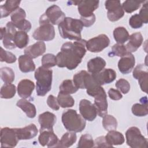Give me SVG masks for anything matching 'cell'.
<instances>
[{"mask_svg":"<svg viewBox=\"0 0 148 148\" xmlns=\"http://www.w3.org/2000/svg\"><path fill=\"white\" fill-rule=\"evenodd\" d=\"M78 90L79 88L75 85L73 80L70 79L64 80L59 87V92L67 94H74Z\"/></svg>","mask_w":148,"mask_h":148,"instance_id":"34","label":"cell"},{"mask_svg":"<svg viewBox=\"0 0 148 148\" xmlns=\"http://www.w3.org/2000/svg\"><path fill=\"white\" fill-rule=\"evenodd\" d=\"M140 103H135L132 105L131 110L134 116L138 117L145 116L148 114L147 97H142L140 99Z\"/></svg>","mask_w":148,"mask_h":148,"instance_id":"28","label":"cell"},{"mask_svg":"<svg viewBox=\"0 0 148 148\" xmlns=\"http://www.w3.org/2000/svg\"><path fill=\"white\" fill-rule=\"evenodd\" d=\"M65 18V13L61 8L56 5L49 7L45 13L39 18V24L49 23L52 25H59Z\"/></svg>","mask_w":148,"mask_h":148,"instance_id":"6","label":"cell"},{"mask_svg":"<svg viewBox=\"0 0 148 148\" xmlns=\"http://www.w3.org/2000/svg\"><path fill=\"white\" fill-rule=\"evenodd\" d=\"M146 1H132L127 0L124 1L122 4V8L125 12L128 13H132L138 9L142 3H144Z\"/></svg>","mask_w":148,"mask_h":148,"instance_id":"36","label":"cell"},{"mask_svg":"<svg viewBox=\"0 0 148 148\" xmlns=\"http://www.w3.org/2000/svg\"><path fill=\"white\" fill-rule=\"evenodd\" d=\"M135 64V59L131 53H128L122 57L118 62V68L119 71L123 74L130 73Z\"/></svg>","mask_w":148,"mask_h":148,"instance_id":"16","label":"cell"},{"mask_svg":"<svg viewBox=\"0 0 148 148\" xmlns=\"http://www.w3.org/2000/svg\"><path fill=\"white\" fill-rule=\"evenodd\" d=\"M38 140L42 146H47L49 147H56L59 140L57 136L53 131L44 130L40 132Z\"/></svg>","mask_w":148,"mask_h":148,"instance_id":"17","label":"cell"},{"mask_svg":"<svg viewBox=\"0 0 148 148\" xmlns=\"http://www.w3.org/2000/svg\"><path fill=\"white\" fill-rule=\"evenodd\" d=\"M106 66V62L103 58L97 57L92 58L87 62V67L88 72L91 74H95L102 71Z\"/></svg>","mask_w":148,"mask_h":148,"instance_id":"25","label":"cell"},{"mask_svg":"<svg viewBox=\"0 0 148 148\" xmlns=\"http://www.w3.org/2000/svg\"><path fill=\"white\" fill-rule=\"evenodd\" d=\"M108 93L109 98L112 100L118 101L123 98V95L121 92L119 90L114 88H110Z\"/></svg>","mask_w":148,"mask_h":148,"instance_id":"51","label":"cell"},{"mask_svg":"<svg viewBox=\"0 0 148 148\" xmlns=\"http://www.w3.org/2000/svg\"><path fill=\"white\" fill-rule=\"evenodd\" d=\"M16 91L15 85L12 83L5 84L1 88V98L2 99L12 98L15 95Z\"/></svg>","mask_w":148,"mask_h":148,"instance_id":"35","label":"cell"},{"mask_svg":"<svg viewBox=\"0 0 148 148\" xmlns=\"http://www.w3.org/2000/svg\"><path fill=\"white\" fill-rule=\"evenodd\" d=\"M76 139L77 136L75 132H65L58 141L56 147H69L76 142Z\"/></svg>","mask_w":148,"mask_h":148,"instance_id":"30","label":"cell"},{"mask_svg":"<svg viewBox=\"0 0 148 148\" xmlns=\"http://www.w3.org/2000/svg\"><path fill=\"white\" fill-rule=\"evenodd\" d=\"M110 39L105 34H100L95 36L86 42V49L92 53H99L108 47Z\"/></svg>","mask_w":148,"mask_h":148,"instance_id":"8","label":"cell"},{"mask_svg":"<svg viewBox=\"0 0 148 148\" xmlns=\"http://www.w3.org/2000/svg\"><path fill=\"white\" fill-rule=\"evenodd\" d=\"M32 37L34 39L39 41L51 40L55 37L54 28L49 23L40 24V26L34 31Z\"/></svg>","mask_w":148,"mask_h":148,"instance_id":"11","label":"cell"},{"mask_svg":"<svg viewBox=\"0 0 148 148\" xmlns=\"http://www.w3.org/2000/svg\"><path fill=\"white\" fill-rule=\"evenodd\" d=\"M14 43L16 47L23 49L26 47L29 43L28 35L24 31H17L14 37Z\"/></svg>","mask_w":148,"mask_h":148,"instance_id":"32","label":"cell"},{"mask_svg":"<svg viewBox=\"0 0 148 148\" xmlns=\"http://www.w3.org/2000/svg\"><path fill=\"white\" fill-rule=\"evenodd\" d=\"M97 83L101 86L109 84L113 82L116 78V73L113 69H103L98 73L92 74Z\"/></svg>","mask_w":148,"mask_h":148,"instance_id":"18","label":"cell"},{"mask_svg":"<svg viewBox=\"0 0 148 148\" xmlns=\"http://www.w3.org/2000/svg\"><path fill=\"white\" fill-rule=\"evenodd\" d=\"M5 33H6V27H1V40H2Z\"/></svg>","mask_w":148,"mask_h":148,"instance_id":"53","label":"cell"},{"mask_svg":"<svg viewBox=\"0 0 148 148\" xmlns=\"http://www.w3.org/2000/svg\"><path fill=\"white\" fill-rule=\"evenodd\" d=\"M1 78L5 84L12 83L15 77L14 72L9 67H3L0 69Z\"/></svg>","mask_w":148,"mask_h":148,"instance_id":"38","label":"cell"},{"mask_svg":"<svg viewBox=\"0 0 148 148\" xmlns=\"http://www.w3.org/2000/svg\"><path fill=\"white\" fill-rule=\"evenodd\" d=\"M86 40L80 39L64 43L56 56L57 65L59 68L66 67L69 70L75 69L86 54Z\"/></svg>","mask_w":148,"mask_h":148,"instance_id":"1","label":"cell"},{"mask_svg":"<svg viewBox=\"0 0 148 148\" xmlns=\"http://www.w3.org/2000/svg\"><path fill=\"white\" fill-rule=\"evenodd\" d=\"M0 137L1 147H14L19 141L16 128H2Z\"/></svg>","mask_w":148,"mask_h":148,"instance_id":"9","label":"cell"},{"mask_svg":"<svg viewBox=\"0 0 148 148\" xmlns=\"http://www.w3.org/2000/svg\"><path fill=\"white\" fill-rule=\"evenodd\" d=\"M17 31L16 27L11 21L7 23L6 25V33L2 39L4 47L7 49H13L16 47L14 43V37Z\"/></svg>","mask_w":148,"mask_h":148,"instance_id":"19","label":"cell"},{"mask_svg":"<svg viewBox=\"0 0 148 148\" xmlns=\"http://www.w3.org/2000/svg\"><path fill=\"white\" fill-rule=\"evenodd\" d=\"M35 88V84L31 80L24 79L21 80L17 85L18 95L22 98H29Z\"/></svg>","mask_w":148,"mask_h":148,"instance_id":"21","label":"cell"},{"mask_svg":"<svg viewBox=\"0 0 148 148\" xmlns=\"http://www.w3.org/2000/svg\"><path fill=\"white\" fill-rule=\"evenodd\" d=\"M143 23L140 17L139 14L132 15L129 20V25L134 29L140 28L143 26Z\"/></svg>","mask_w":148,"mask_h":148,"instance_id":"46","label":"cell"},{"mask_svg":"<svg viewBox=\"0 0 148 148\" xmlns=\"http://www.w3.org/2000/svg\"><path fill=\"white\" fill-rule=\"evenodd\" d=\"M115 86L124 94H127L130 90V84L129 82L127 80L123 78L119 79L115 83Z\"/></svg>","mask_w":148,"mask_h":148,"instance_id":"45","label":"cell"},{"mask_svg":"<svg viewBox=\"0 0 148 148\" xmlns=\"http://www.w3.org/2000/svg\"><path fill=\"white\" fill-rule=\"evenodd\" d=\"M26 13L24 9L21 8H18L14 12H13L10 15L11 22L15 24L25 19Z\"/></svg>","mask_w":148,"mask_h":148,"instance_id":"43","label":"cell"},{"mask_svg":"<svg viewBox=\"0 0 148 148\" xmlns=\"http://www.w3.org/2000/svg\"><path fill=\"white\" fill-rule=\"evenodd\" d=\"M129 41L125 47L127 51L132 53L136 51L142 44L143 38L140 32H135L131 34L128 39Z\"/></svg>","mask_w":148,"mask_h":148,"instance_id":"24","label":"cell"},{"mask_svg":"<svg viewBox=\"0 0 148 148\" xmlns=\"http://www.w3.org/2000/svg\"><path fill=\"white\" fill-rule=\"evenodd\" d=\"M94 98V105L96 108L97 114L99 117H103L108 114L107 96L104 89L102 88L100 91Z\"/></svg>","mask_w":148,"mask_h":148,"instance_id":"14","label":"cell"},{"mask_svg":"<svg viewBox=\"0 0 148 148\" xmlns=\"http://www.w3.org/2000/svg\"><path fill=\"white\" fill-rule=\"evenodd\" d=\"M79 148H89L94 147V141L91 135L85 134L82 135L79 139L77 144Z\"/></svg>","mask_w":148,"mask_h":148,"instance_id":"41","label":"cell"},{"mask_svg":"<svg viewBox=\"0 0 148 148\" xmlns=\"http://www.w3.org/2000/svg\"><path fill=\"white\" fill-rule=\"evenodd\" d=\"M88 73L86 71L82 70L74 75L73 77V82L77 88L80 89H85L84 80Z\"/></svg>","mask_w":148,"mask_h":148,"instance_id":"40","label":"cell"},{"mask_svg":"<svg viewBox=\"0 0 148 148\" xmlns=\"http://www.w3.org/2000/svg\"><path fill=\"white\" fill-rule=\"evenodd\" d=\"M94 147H112L108 143L105 136H101L97 138L94 141Z\"/></svg>","mask_w":148,"mask_h":148,"instance_id":"50","label":"cell"},{"mask_svg":"<svg viewBox=\"0 0 148 148\" xmlns=\"http://www.w3.org/2000/svg\"><path fill=\"white\" fill-rule=\"evenodd\" d=\"M105 6L108 10L107 17L112 22L118 21L124 15V11L120 1H106L105 2Z\"/></svg>","mask_w":148,"mask_h":148,"instance_id":"10","label":"cell"},{"mask_svg":"<svg viewBox=\"0 0 148 148\" xmlns=\"http://www.w3.org/2000/svg\"><path fill=\"white\" fill-rule=\"evenodd\" d=\"M41 63L43 68L49 69L50 68L53 67L55 65H57V60L56 56L51 53H47L45 54L42 59Z\"/></svg>","mask_w":148,"mask_h":148,"instance_id":"42","label":"cell"},{"mask_svg":"<svg viewBox=\"0 0 148 148\" xmlns=\"http://www.w3.org/2000/svg\"><path fill=\"white\" fill-rule=\"evenodd\" d=\"M80 21H82L84 27H89L94 24L95 21V16L94 14L91 17L88 18H82L80 17Z\"/></svg>","mask_w":148,"mask_h":148,"instance_id":"52","label":"cell"},{"mask_svg":"<svg viewBox=\"0 0 148 148\" xmlns=\"http://www.w3.org/2000/svg\"><path fill=\"white\" fill-rule=\"evenodd\" d=\"M68 3L77 6L78 12L81 16L80 17L88 18L94 14L93 12L98 8L99 1L95 0H83L69 1Z\"/></svg>","mask_w":148,"mask_h":148,"instance_id":"7","label":"cell"},{"mask_svg":"<svg viewBox=\"0 0 148 148\" xmlns=\"http://www.w3.org/2000/svg\"><path fill=\"white\" fill-rule=\"evenodd\" d=\"M62 123L66 130L72 132H80L86 127L85 119L74 109L65 110L61 117Z\"/></svg>","mask_w":148,"mask_h":148,"instance_id":"3","label":"cell"},{"mask_svg":"<svg viewBox=\"0 0 148 148\" xmlns=\"http://www.w3.org/2000/svg\"><path fill=\"white\" fill-rule=\"evenodd\" d=\"M21 1L16 0H8L6 1L3 5H1V17L3 18L8 17L9 14H12L16 10L19 8Z\"/></svg>","mask_w":148,"mask_h":148,"instance_id":"27","label":"cell"},{"mask_svg":"<svg viewBox=\"0 0 148 148\" xmlns=\"http://www.w3.org/2000/svg\"><path fill=\"white\" fill-rule=\"evenodd\" d=\"M148 2L146 1L145 3H144L140 10L139 16L141 18L143 23L144 24H147L148 23Z\"/></svg>","mask_w":148,"mask_h":148,"instance_id":"48","label":"cell"},{"mask_svg":"<svg viewBox=\"0 0 148 148\" xmlns=\"http://www.w3.org/2000/svg\"><path fill=\"white\" fill-rule=\"evenodd\" d=\"M17 137L20 140H29L35 137L38 132L34 124H30L23 128H16Z\"/></svg>","mask_w":148,"mask_h":148,"instance_id":"20","label":"cell"},{"mask_svg":"<svg viewBox=\"0 0 148 148\" xmlns=\"http://www.w3.org/2000/svg\"><path fill=\"white\" fill-rule=\"evenodd\" d=\"M60 35L63 39L79 40L82 39L81 32L83 25L80 20L65 17L58 25Z\"/></svg>","mask_w":148,"mask_h":148,"instance_id":"2","label":"cell"},{"mask_svg":"<svg viewBox=\"0 0 148 148\" xmlns=\"http://www.w3.org/2000/svg\"><path fill=\"white\" fill-rule=\"evenodd\" d=\"M18 66L20 70L23 73H28L35 70V65L31 58L27 54L21 55L18 57Z\"/></svg>","mask_w":148,"mask_h":148,"instance_id":"23","label":"cell"},{"mask_svg":"<svg viewBox=\"0 0 148 148\" xmlns=\"http://www.w3.org/2000/svg\"><path fill=\"white\" fill-rule=\"evenodd\" d=\"M128 53L126 47L123 44L116 43L112 47V50L108 53L109 57L117 56L122 57Z\"/></svg>","mask_w":148,"mask_h":148,"instance_id":"39","label":"cell"},{"mask_svg":"<svg viewBox=\"0 0 148 148\" xmlns=\"http://www.w3.org/2000/svg\"><path fill=\"white\" fill-rule=\"evenodd\" d=\"M126 142L132 148H146L147 139L142 135L140 130L136 127H130L125 132Z\"/></svg>","mask_w":148,"mask_h":148,"instance_id":"5","label":"cell"},{"mask_svg":"<svg viewBox=\"0 0 148 148\" xmlns=\"http://www.w3.org/2000/svg\"><path fill=\"white\" fill-rule=\"evenodd\" d=\"M46 51V45L43 41L36 42L24 50V54L31 58H36L42 56Z\"/></svg>","mask_w":148,"mask_h":148,"instance_id":"22","label":"cell"},{"mask_svg":"<svg viewBox=\"0 0 148 148\" xmlns=\"http://www.w3.org/2000/svg\"><path fill=\"white\" fill-rule=\"evenodd\" d=\"M79 112L85 120L89 121L94 120L98 114L94 105L86 99L80 100L79 103Z\"/></svg>","mask_w":148,"mask_h":148,"instance_id":"13","label":"cell"},{"mask_svg":"<svg viewBox=\"0 0 148 148\" xmlns=\"http://www.w3.org/2000/svg\"><path fill=\"white\" fill-rule=\"evenodd\" d=\"M105 139L108 144L112 147L115 145H121L124 142V137L123 135L117 131H109L105 136Z\"/></svg>","mask_w":148,"mask_h":148,"instance_id":"29","label":"cell"},{"mask_svg":"<svg viewBox=\"0 0 148 148\" xmlns=\"http://www.w3.org/2000/svg\"><path fill=\"white\" fill-rule=\"evenodd\" d=\"M17 58L16 56L10 51L5 50L1 47V61L5 62L8 64H12L16 62Z\"/></svg>","mask_w":148,"mask_h":148,"instance_id":"44","label":"cell"},{"mask_svg":"<svg viewBox=\"0 0 148 148\" xmlns=\"http://www.w3.org/2000/svg\"><path fill=\"white\" fill-rule=\"evenodd\" d=\"M47 105L52 109L54 110H58L60 109V105L57 101V98L53 95H49L47 99Z\"/></svg>","mask_w":148,"mask_h":148,"instance_id":"49","label":"cell"},{"mask_svg":"<svg viewBox=\"0 0 148 148\" xmlns=\"http://www.w3.org/2000/svg\"><path fill=\"white\" fill-rule=\"evenodd\" d=\"M14 25V27L16 28H17V29H18L20 31H24L25 32H27L28 31H30V29H31V23L26 20H23L21 21L13 24Z\"/></svg>","mask_w":148,"mask_h":148,"instance_id":"47","label":"cell"},{"mask_svg":"<svg viewBox=\"0 0 148 148\" xmlns=\"http://www.w3.org/2000/svg\"><path fill=\"white\" fill-rule=\"evenodd\" d=\"M34 76L36 80V94L38 96L43 97L51 90L53 71L39 66L35 70Z\"/></svg>","mask_w":148,"mask_h":148,"instance_id":"4","label":"cell"},{"mask_svg":"<svg viewBox=\"0 0 148 148\" xmlns=\"http://www.w3.org/2000/svg\"><path fill=\"white\" fill-rule=\"evenodd\" d=\"M133 77L138 80L140 87L142 91L147 93L148 71L147 65L143 64H138L133 71Z\"/></svg>","mask_w":148,"mask_h":148,"instance_id":"12","label":"cell"},{"mask_svg":"<svg viewBox=\"0 0 148 148\" xmlns=\"http://www.w3.org/2000/svg\"><path fill=\"white\" fill-rule=\"evenodd\" d=\"M57 101L60 105L62 108L72 107L75 104V100L70 94H64L59 92L57 97Z\"/></svg>","mask_w":148,"mask_h":148,"instance_id":"33","label":"cell"},{"mask_svg":"<svg viewBox=\"0 0 148 148\" xmlns=\"http://www.w3.org/2000/svg\"><path fill=\"white\" fill-rule=\"evenodd\" d=\"M113 37L117 43L123 44L128 40L130 35L124 27H118L113 31Z\"/></svg>","mask_w":148,"mask_h":148,"instance_id":"31","label":"cell"},{"mask_svg":"<svg viewBox=\"0 0 148 148\" xmlns=\"http://www.w3.org/2000/svg\"><path fill=\"white\" fill-rule=\"evenodd\" d=\"M16 105L26 114L28 117L33 119L36 116V110L35 105L25 99L22 98L19 99L17 102Z\"/></svg>","mask_w":148,"mask_h":148,"instance_id":"26","label":"cell"},{"mask_svg":"<svg viewBox=\"0 0 148 148\" xmlns=\"http://www.w3.org/2000/svg\"><path fill=\"white\" fill-rule=\"evenodd\" d=\"M117 121L112 115L106 114L103 117L102 125L106 131H109L116 130L117 127Z\"/></svg>","mask_w":148,"mask_h":148,"instance_id":"37","label":"cell"},{"mask_svg":"<svg viewBox=\"0 0 148 148\" xmlns=\"http://www.w3.org/2000/svg\"><path fill=\"white\" fill-rule=\"evenodd\" d=\"M56 121L57 117L53 113L45 112L40 114L38 117V121L40 125L39 132L44 130L53 131V126Z\"/></svg>","mask_w":148,"mask_h":148,"instance_id":"15","label":"cell"}]
</instances>
